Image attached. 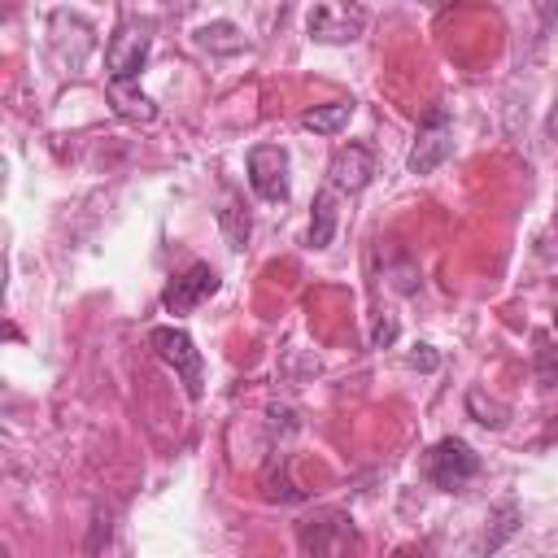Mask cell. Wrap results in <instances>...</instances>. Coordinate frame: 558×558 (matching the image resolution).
Wrapping results in <instances>:
<instances>
[{"mask_svg": "<svg viewBox=\"0 0 558 558\" xmlns=\"http://www.w3.org/2000/svg\"><path fill=\"white\" fill-rule=\"evenodd\" d=\"M148 48H153V26H148V22L126 17V22L113 31L109 48H105L109 87H126V83H135V78H140V70H144V61H148Z\"/></svg>", "mask_w": 558, "mask_h": 558, "instance_id": "6da1fadb", "label": "cell"}, {"mask_svg": "<svg viewBox=\"0 0 558 558\" xmlns=\"http://www.w3.org/2000/svg\"><path fill=\"white\" fill-rule=\"evenodd\" d=\"M423 475H427L440 493H462V488L480 475V458H475V449H471L466 440L445 436V440H436V445L427 449V458H423Z\"/></svg>", "mask_w": 558, "mask_h": 558, "instance_id": "7a4b0ae2", "label": "cell"}, {"mask_svg": "<svg viewBox=\"0 0 558 558\" xmlns=\"http://www.w3.org/2000/svg\"><path fill=\"white\" fill-rule=\"evenodd\" d=\"M148 344H153V353L183 379L187 397L196 401V397H201V384H205V362H201V349L192 344V336H187L183 327H153V331H148Z\"/></svg>", "mask_w": 558, "mask_h": 558, "instance_id": "3957f363", "label": "cell"}, {"mask_svg": "<svg viewBox=\"0 0 558 558\" xmlns=\"http://www.w3.org/2000/svg\"><path fill=\"white\" fill-rule=\"evenodd\" d=\"M296 536H301V549L314 554V558H344L357 545V527H353V519L344 510L310 514L305 523H296Z\"/></svg>", "mask_w": 558, "mask_h": 558, "instance_id": "277c9868", "label": "cell"}, {"mask_svg": "<svg viewBox=\"0 0 558 558\" xmlns=\"http://www.w3.org/2000/svg\"><path fill=\"white\" fill-rule=\"evenodd\" d=\"M449 153H453V126H449L445 105H436V109L423 118V126H418V135H414V144H410L405 166H410V174H432V170L445 166Z\"/></svg>", "mask_w": 558, "mask_h": 558, "instance_id": "5b68a950", "label": "cell"}, {"mask_svg": "<svg viewBox=\"0 0 558 558\" xmlns=\"http://www.w3.org/2000/svg\"><path fill=\"white\" fill-rule=\"evenodd\" d=\"M248 183L262 201L270 205H283L288 192H292V179H288V153L279 144H257L248 148Z\"/></svg>", "mask_w": 558, "mask_h": 558, "instance_id": "8992f818", "label": "cell"}, {"mask_svg": "<svg viewBox=\"0 0 558 558\" xmlns=\"http://www.w3.org/2000/svg\"><path fill=\"white\" fill-rule=\"evenodd\" d=\"M310 39L318 44H353L366 31V9L357 4H314L305 17Z\"/></svg>", "mask_w": 558, "mask_h": 558, "instance_id": "52a82bcc", "label": "cell"}, {"mask_svg": "<svg viewBox=\"0 0 558 558\" xmlns=\"http://www.w3.org/2000/svg\"><path fill=\"white\" fill-rule=\"evenodd\" d=\"M218 292V270L209 266V262H192L183 275H174L170 283H166V292H161V305L170 310V314H192L201 301H209Z\"/></svg>", "mask_w": 558, "mask_h": 558, "instance_id": "ba28073f", "label": "cell"}, {"mask_svg": "<svg viewBox=\"0 0 558 558\" xmlns=\"http://www.w3.org/2000/svg\"><path fill=\"white\" fill-rule=\"evenodd\" d=\"M371 174H375V157H371V148L366 144H340L336 153H331V161H327V183H331V192H362L366 183H371Z\"/></svg>", "mask_w": 558, "mask_h": 558, "instance_id": "9c48e42d", "label": "cell"}, {"mask_svg": "<svg viewBox=\"0 0 558 558\" xmlns=\"http://www.w3.org/2000/svg\"><path fill=\"white\" fill-rule=\"evenodd\" d=\"M349 118H353V105H349V100H331V105L305 109V113H301V126L314 131V135H336V131L349 126Z\"/></svg>", "mask_w": 558, "mask_h": 558, "instance_id": "30bf717a", "label": "cell"}, {"mask_svg": "<svg viewBox=\"0 0 558 558\" xmlns=\"http://www.w3.org/2000/svg\"><path fill=\"white\" fill-rule=\"evenodd\" d=\"M336 235V192H318L314 196V218H310V244L314 248H327Z\"/></svg>", "mask_w": 558, "mask_h": 558, "instance_id": "8fae6325", "label": "cell"}, {"mask_svg": "<svg viewBox=\"0 0 558 558\" xmlns=\"http://www.w3.org/2000/svg\"><path fill=\"white\" fill-rule=\"evenodd\" d=\"M109 96H113V105H118V113L122 118H140V122H148L157 109H153V100L144 96V92H131V87H109Z\"/></svg>", "mask_w": 558, "mask_h": 558, "instance_id": "7c38bea8", "label": "cell"}, {"mask_svg": "<svg viewBox=\"0 0 558 558\" xmlns=\"http://www.w3.org/2000/svg\"><path fill=\"white\" fill-rule=\"evenodd\" d=\"M218 222H222V231H227L231 248H244V240H248V214H244V209H240L235 201H227V205H222Z\"/></svg>", "mask_w": 558, "mask_h": 558, "instance_id": "4fadbf2b", "label": "cell"}, {"mask_svg": "<svg viewBox=\"0 0 558 558\" xmlns=\"http://www.w3.org/2000/svg\"><path fill=\"white\" fill-rule=\"evenodd\" d=\"M536 379L541 388H558V349L545 336H536Z\"/></svg>", "mask_w": 558, "mask_h": 558, "instance_id": "5bb4252c", "label": "cell"}, {"mask_svg": "<svg viewBox=\"0 0 558 558\" xmlns=\"http://www.w3.org/2000/svg\"><path fill=\"white\" fill-rule=\"evenodd\" d=\"M493 523H497V527H493V532L484 536V545H480V549H488V554H493V549H497V545H501V541L514 532V523H519V506H501Z\"/></svg>", "mask_w": 558, "mask_h": 558, "instance_id": "9a60e30c", "label": "cell"}, {"mask_svg": "<svg viewBox=\"0 0 558 558\" xmlns=\"http://www.w3.org/2000/svg\"><path fill=\"white\" fill-rule=\"evenodd\" d=\"M371 340H375V349L392 344V340H397V318H379V323H375V336H371Z\"/></svg>", "mask_w": 558, "mask_h": 558, "instance_id": "2e32d148", "label": "cell"}, {"mask_svg": "<svg viewBox=\"0 0 558 558\" xmlns=\"http://www.w3.org/2000/svg\"><path fill=\"white\" fill-rule=\"evenodd\" d=\"M410 366H418V371H432V366H436V353H432L427 344H418V349L410 353Z\"/></svg>", "mask_w": 558, "mask_h": 558, "instance_id": "e0dca14e", "label": "cell"}]
</instances>
